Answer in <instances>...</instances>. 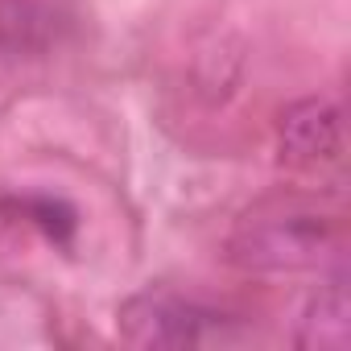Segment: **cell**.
<instances>
[{"label":"cell","instance_id":"obj_1","mask_svg":"<svg viewBox=\"0 0 351 351\" xmlns=\"http://www.w3.org/2000/svg\"><path fill=\"white\" fill-rule=\"evenodd\" d=\"M343 244V219L310 195H269L252 203L228 240V256L248 273H306Z\"/></svg>","mask_w":351,"mask_h":351},{"label":"cell","instance_id":"obj_2","mask_svg":"<svg viewBox=\"0 0 351 351\" xmlns=\"http://www.w3.org/2000/svg\"><path fill=\"white\" fill-rule=\"evenodd\" d=\"M120 335L132 347H203L228 339V314L149 289L120 306Z\"/></svg>","mask_w":351,"mask_h":351},{"label":"cell","instance_id":"obj_3","mask_svg":"<svg viewBox=\"0 0 351 351\" xmlns=\"http://www.w3.org/2000/svg\"><path fill=\"white\" fill-rule=\"evenodd\" d=\"M277 153L293 169L335 165L343 153V112L330 99H298L277 120Z\"/></svg>","mask_w":351,"mask_h":351},{"label":"cell","instance_id":"obj_4","mask_svg":"<svg viewBox=\"0 0 351 351\" xmlns=\"http://www.w3.org/2000/svg\"><path fill=\"white\" fill-rule=\"evenodd\" d=\"M351 339V306H347V281L343 273L326 277L318 285V293L310 298L302 326H298V343L302 347H347Z\"/></svg>","mask_w":351,"mask_h":351},{"label":"cell","instance_id":"obj_5","mask_svg":"<svg viewBox=\"0 0 351 351\" xmlns=\"http://www.w3.org/2000/svg\"><path fill=\"white\" fill-rule=\"evenodd\" d=\"M62 25L54 0H0V42L9 50H42Z\"/></svg>","mask_w":351,"mask_h":351},{"label":"cell","instance_id":"obj_6","mask_svg":"<svg viewBox=\"0 0 351 351\" xmlns=\"http://www.w3.org/2000/svg\"><path fill=\"white\" fill-rule=\"evenodd\" d=\"M25 207V215L38 223V228H46V236H54V240H71V232H75V211L66 207V203H58V199H25L21 203Z\"/></svg>","mask_w":351,"mask_h":351}]
</instances>
